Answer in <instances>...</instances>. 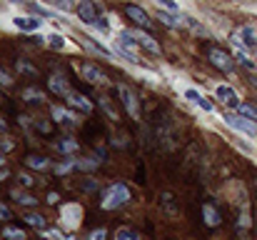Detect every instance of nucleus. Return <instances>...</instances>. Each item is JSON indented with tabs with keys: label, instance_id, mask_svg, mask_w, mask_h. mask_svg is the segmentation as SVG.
<instances>
[{
	"label": "nucleus",
	"instance_id": "obj_1",
	"mask_svg": "<svg viewBox=\"0 0 257 240\" xmlns=\"http://www.w3.org/2000/svg\"><path fill=\"white\" fill-rule=\"evenodd\" d=\"M133 193L125 183H110L105 190H102V200H100V208L102 210H117L122 208L125 203H130Z\"/></svg>",
	"mask_w": 257,
	"mask_h": 240
},
{
	"label": "nucleus",
	"instance_id": "obj_2",
	"mask_svg": "<svg viewBox=\"0 0 257 240\" xmlns=\"http://www.w3.org/2000/svg\"><path fill=\"white\" fill-rule=\"evenodd\" d=\"M232 48L242 50V53H257V30L250 25H242L232 33Z\"/></svg>",
	"mask_w": 257,
	"mask_h": 240
},
{
	"label": "nucleus",
	"instance_id": "obj_3",
	"mask_svg": "<svg viewBox=\"0 0 257 240\" xmlns=\"http://www.w3.org/2000/svg\"><path fill=\"white\" fill-rule=\"evenodd\" d=\"M115 53L120 58H127L130 63H140V45L135 43V38L130 35V30H122L120 38L115 40Z\"/></svg>",
	"mask_w": 257,
	"mask_h": 240
},
{
	"label": "nucleus",
	"instance_id": "obj_4",
	"mask_svg": "<svg viewBox=\"0 0 257 240\" xmlns=\"http://www.w3.org/2000/svg\"><path fill=\"white\" fill-rule=\"evenodd\" d=\"M222 120H225V125L232 128L235 133L247 135V138H257V125L255 123H250V120H245L242 115H237V113H225Z\"/></svg>",
	"mask_w": 257,
	"mask_h": 240
},
{
	"label": "nucleus",
	"instance_id": "obj_5",
	"mask_svg": "<svg viewBox=\"0 0 257 240\" xmlns=\"http://www.w3.org/2000/svg\"><path fill=\"white\" fill-rule=\"evenodd\" d=\"M83 220V208L78 203H65L60 208V223L65 225V230H75Z\"/></svg>",
	"mask_w": 257,
	"mask_h": 240
},
{
	"label": "nucleus",
	"instance_id": "obj_6",
	"mask_svg": "<svg viewBox=\"0 0 257 240\" xmlns=\"http://www.w3.org/2000/svg\"><path fill=\"white\" fill-rule=\"evenodd\" d=\"M117 93H120V100H122L127 115H130L133 120H138V118H140V105H138V95L133 93V88L122 83V85H117Z\"/></svg>",
	"mask_w": 257,
	"mask_h": 240
},
{
	"label": "nucleus",
	"instance_id": "obj_7",
	"mask_svg": "<svg viewBox=\"0 0 257 240\" xmlns=\"http://www.w3.org/2000/svg\"><path fill=\"white\" fill-rule=\"evenodd\" d=\"M207 60H210L217 70H222V73H232V70H235L232 58H230L222 48H210V50H207Z\"/></svg>",
	"mask_w": 257,
	"mask_h": 240
},
{
	"label": "nucleus",
	"instance_id": "obj_8",
	"mask_svg": "<svg viewBox=\"0 0 257 240\" xmlns=\"http://www.w3.org/2000/svg\"><path fill=\"white\" fill-rule=\"evenodd\" d=\"M215 98L222 103V105H227V108H240V95H237V90L232 88V85H227V83H220V85H215Z\"/></svg>",
	"mask_w": 257,
	"mask_h": 240
},
{
	"label": "nucleus",
	"instance_id": "obj_9",
	"mask_svg": "<svg viewBox=\"0 0 257 240\" xmlns=\"http://www.w3.org/2000/svg\"><path fill=\"white\" fill-rule=\"evenodd\" d=\"M80 75H83V80H87L90 85H107V83H110L107 75H105L95 63H85V65L80 68Z\"/></svg>",
	"mask_w": 257,
	"mask_h": 240
},
{
	"label": "nucleus",
	"instance_id": "obj_10",
	"mask_svg": "<svg viewBox=\"0 0 257 240\" xmlns=\"http://www.w3.org/2000/svg\"><path fill=\"white\" fill-rule=\"evenodd\" d=\"M130 35L135 38V43H138L140 48H145V50L153 53V55H160V45L155 43V38H153L150 33H145V30H130Z\"/></svg>",
	"mask_w": 257,
	"mask_h": 240
},
{
	"label": "nucleus",
	"instance_id": "obj_11",
	"mask_svg": "<svg viewBox=\"0 0 257 240\" xmlns=\"http://www.w3.org/2000/svg\"><path fill=\"white\" fill-rule=\"evenodd\" d=\"M125 15L140 28H150V23H153L150 15L145 13V8H140V5H125Z\"/></svg>",
	"mask_w": 257,
	"mask_h": 240
},
{
	"label": "nucleus",
	"instance_id": "obj_12",
	"mask_svg": "<svg viewBox=\"0 0 257 240\" xmlns=\"http://www.w3.org/2000/svg\"><path fill=\"white\" fill-rule=\"evenodd\" d=\"M75 13H78V18H80L85 25H95V20L100 18V15H97V8H95L90 0L78 3V5H75Z\"/></svg>",
	"mask_w": 257,
	"mask_h": 240
},
{
	"label": "nucleus",
	"instance_id": "obj_13",
	"mask_svg": "<svg viewBox=\"0 0 257 240\" xmlns=\"http://www.w3.org/2000/svg\"><path fill=\"white\" fill-rule=\"evenodd\" d=\"M13 23H15L18 30H25V33H35V30L43 28V20L40 18H33V15H15Z\"/></svg>",
	"mask_w": 257,
	"mask_h": 240
},
{
	"label": "nucleus",
	"instance_id": "obj_14",
	"mask_svg": "<svg viewBox=\"0 0 257 240\" xmlns=\"http://www.w3.org/2000/svg\"><path fill=\"white\" fill-rule=\"evenodd\" d=\"M50 115L55 123H63V125H78V115L68 108H60V105H53L50 108Z\"/></svg>",
	"mask_w": 257,
	"mask_h": 240
},
{
	"label": "nucleus",
	"instance_id": "obj_15",
	"mask_svg": "<svg viewBox=\"0 0 257 240\" xmlns=\"http://www.w3.org/2000/svg\"><path fill=\"white\" fill-rule=\"evenodd\" d=\"M65 103H68L70 108L80 110V113H92V103L87 100L83 93H75V90H70V93H68V98H65Z\"/></svg>",
	"mask_w": 257,
	"mask_h": 240
},
{
	"label": "nucleus",
	"instance_id": "obj_16",
	"mask_svg": "<svg viewBox=\"0 0 257 240\" xmlns=\"http://www.w3.org/2000/svg\"><path fill=\"white\" fill-rule=\"evenodd\" d=\"M48 88H50L55 95H63V98H68V93H70V85H68V80L63 78L60 73H53V75L48 78Z\"/></svg>",
	"mask_w": 257,
	"mask_h": 240
},
{
	"label": "nucleus",
	"instance_id": "obj_17",
	"mask_svg": "<svg viewBox=\"0 0 257 240\" xmlns=\"http://www.w3.org/2000/svg\"><path fill=\"white\" fill-rule=\"evenodd\" d=\"M202 220H205V225L217 228L220 220H222V215H220V210H217L212 203H205V205H202Z\"/></svg>",
	"mask_w": 257,
	"mask_h": 240
},
{
	"label": "nucleus",
	"instance_id": "obj_18",
	"mask_svg": "<svg viewBox=\"0 0 257 240\" xmlns=\"http://www.w3.org/2000/svg\"><path fill=\"white\" fill-rule=\"evenodd\" d=\"M45 45L53 48V50H65V48H68V40H65L60 33H48V35H45Z\"/></svg>",
	"mask_w": 257,
	"mask_h": 240
},
{
	"label": "nucleus",
	"instance_id": "obj_19",
	"mask_svg": "<svg viewBox=\"0 0 257 240\" xmlns=\"http://www.w3.org/2000/svg\"><path fill=\"white\" fill-rule=\"evenodd\" d=\"M10 195H13V198H15L20 205H25V208H33V205H38V203H40L38 198H33L30 193H25V190H18V188H15Z\"/></svg>",
	"mask_w": 257,
	"mask_h": 240
},
{
	"label": "nucleus",
	"instance_id": "obj_20",
	"mask_svg": "<svg viewBox=\"0 0 257 240\" xmlns=\"http://www.w3.org/2000/svg\"><path fill=\"white\" fill-rule=\"evenodd\" d=\"M182 25H187L190 30H195V33H200V35H210V30L202 25V23H197V18H192V15H182Z\"/></svg>",
	"mask_w": 257,
	"mask_h": 240
},
{
	"label": "nucleus",
	"instance_id": "obj_21",
	"mask_svg": "<svg viewBox=\"0 0 257 240\" xmlns=\"http://www.w3.org/2000/svg\"><path fill=\"white\" fill-rule=\"evenodd\" d=\"M23 100H28V103H45V93L40 88H25L23 90Z\"/></svg>",
	"mask_w": 257,
	"mask_h": 240
},
{
	"label": "nucleus",
	"instance_id": "obj_22",
	"mask_svg": "<svg viewBox=\"0 0 257 240\" xmlns=\"http://www.w3.org/2000/svg\"><path fill=\"white\" fill-rule=\"evenodd\" d=\"M58 150H60V153H65V155H75V153L80 150V145H78L73 138H63V140L58 143Z\"/></svg>",
	"mask_w": 257,
	"mask_h": 240
},
{
	"label": "nucleus",
	"instance_id": "obj_23",
	"mask_svg": "<svg viewBox=\"0 0 257 240\" xmlns=\"http://www.w3.org/2000/svg\"><path fill=\"white\" fill-rule=\"evenodd\" d=\"M235 113H237V115H242L245 120H250V123H255L257 125V108L247 105V103H240V108H237Z\"/></svg>",
	"mask_w": 257,
	"mask_h": 240
},
{
	"label": "nucleus",
	"instance_id": "obj_24",
	"mask_svg": "<svg viewBox=\"0 0 257 240\" xmlns=\"http://www.w3.org/2000/svg\"><path fill=\"white\" fill-rule=\"evenodd\" d=\"M25 165L28 168H33V170H48V158H43V155H28L25 158Z\"/></svg>",
	"mask_w": 257,
	"mask_h": 240
},
{
	"label": "nucleus",
	"instance_id": "obj_25",
	"mask_svg": "<svg viewBox=\"0 0 257 240\" xmlns=\"http://www.w3.org/2000/svg\"><path fill=\"white\" fill-rule=\"evenodd\" d=\"M25 223L38 228V230H45V225H48V220L43 215H38V213H25Z\"/></svg>",
	"mask_w": 257,
	"mask_h": 240
},
{
	"label": "nucleus",
	"instance_id": "obj_26",
	"mask_svg": "<svg viewBox=\"0 0 257 240\" xmlns=\"http://www.w3.org/2000/svg\"><path fill=\"white\" fill-rule=\"evenodd\" d=\"M250 210H247V203L242 205V210H240V220H237V230L240 233H247V228H250Z\"/></svg>",
	"mask_w": 257,
	"mask_h": 240
},
{
	"label": "nucleus",
	"instance_id": "obj_27",
	"mask_svg": "<svg viewBox=\"0 0 257 240\" xmlns=\"http://www.w3.org/2000/svg\"><path fill=\"white\" fill-rule=\"evenodd\" d=\"M115 240H143V238H140V233L133 230V228H117Z\"/></svg>",
	"mask_w": 257,
	"mask_h": 240
},
{
	"label": "nucleus",
	"instance_id": "obj_28",
	"mask_svg": "<svg viewBox=\"0 0 257 240\" xmlns=\"http://www.w3.org/2000/svg\"><path fill=\"white\" fill-rule=\"evenodd\" d=\"M182 95H185V100H190L192 105H200V100L205 98L197 88H185V90H182Z\"/></svg>",
	"mask_w": 257,
	"mask_h": 240
},
{
	"label": "nucleus",
	"instance_id": "obj_29",
	"mask_svg": "<svg viewBox=\"0 0 257 240\" xmlns=\"http://www.w3.org/2000/svg\"><path fill=\"white\" fill-rule=\"evenodd\" d=\"M75 168H78V160L65 158V163L55 165V173H58V175H65V173H70V170H75Z\"/></svg>",
	"mask_w": 257,
	"mask_h": 240
},
{
	"label": "nucleus",
	"instance_id": "obj_30",
	"mask_svg": "<svg viewBox=\"0 0 257 240\" xmlns=\"http://www.w3.org/2000/svg\"><path fill=\"white\" fill-rule=\"evenodd\" d=\"M3 238L5 240H25V233H23L20 228H10V225H8V228L3 230Z\"/></svg>",
	"mask_w": 257,
	"mask_h": 240
},
{
	"label": "nucleus",
	"instance_id": "obj_31",
	"mask_svg": "<svg viewBox=\"0 0 257 240\" xmlns=\"http://www.w3.org/2000/svg\"><path fill=\"white\" fill-rule=\"evenodd\" d=\"M158 8H160V10H168L172 15H180V5L172 3V0H158Z\"/></svg>",
	"mask_w": 257,
	"mask_h": 240
},
{
	"label": "nucleus",
	"instance_id": "obj_32",
	"mask_svg": "<svg viewBox=\"0 0 257 240\" xmlns=\"http://www.w3.org/2000/svg\"><path fill=\"white\" fill-rule=\"evenodd\" d=\"M92 28H95L97 33H102V35H110V23H107V18H97Z\"/></svg>",
	"mask_w": 257,
	"mask_h": 240
},
{
	"label": "nucleus",
	"instance_id": "obj_33",
	"mask_svg": "<svg viewBox=\"0 0 257 240\" xmlns=\"http://www.w3.org/2000/svg\"><path fill=\"white\" fill-rule=\"evenodd\" d=\"M100 165V160L97 158H87V160H78V168L80 170H95Z\"/></svg>",
	"mask_w": 257,
	"mask_h": 240
},
{
	"label": "nucleus",
	"instance_id": "obj_34",
	"mask_svg": "<svg viewBox=\"0 0 257 240\" xmlns=\"http://www.w3.org/2000/svg\"><path fill=\"white\" fill-rule=\"evenodd\" d=\"M15 65H18V70H20V73H28V75H38V70H35V68H33L30 63H23V60H18Z\"/></svg>",
	"mask_w": 257,
	"mask_h": 240
},
{
	"label": "nucleus",
	"instance_id": "obj_35",
	"mask_svg": "<svg viewBox=\"0 0 257 240\" xmlns=\"http://www.w3.org/2000/svg\"><path fill=\"white\" fill-rule=\"evenodd\" d=\"M87 240H107V230H105V228H95V230L87 235Z\"/></svg>",
	"mask_w": 257,
	"mask_h": 240
},
{
	"label": "nucleus",
	"instance_id": "obj_36",
	"mask_svg": "<svg viewBox=\"0 0 257 240\" xmlns=\"http://www.w3.org/2000/svg\"><path fill=\"white\" fill-rule=\"evenodd\" d=\"M73 8H75V5L68 3V0H65V3H55V10H60V13H70Z\"/></svg>",
	"mask_w": 257,
	"mask_h": 240
},
{
	"label": "nucleus",
	"instance_id": "obj_37",
	"mask_svg": "<svg viewBox=\"0 0 257 240\" xmlns=\"http://www.w3.org/2000/svg\"><path fill=\"white\" fill-rule=\"evenodd\" d=\"M10 218H13V213H10V208L0 203V220H10Z\"/></svg>",
	"mask_w": 257,
	"mask_h": 240
},
{
	"label": "nucleus",
	"instance_id": "obj_38",
	"mask_svg": "<svg viewBox=\"0 0 257 240\" xmlns=\"http://www.w3.org/2000/svg\"><path fill=\"white\" fill-rule=\"evenodd\" d=\"M0 85H5V88H10V85H13V78H10L5 70H0Z\"/></svg>",
	"mask_w": 257,
	"mask_h": 240
},
{
	"label": "nucleus",
	"instance_id": "obj_39",
	"mask_svg": "<svg viewBox=\"0 0 257 240\" xmlns=\"http://www.w3.org/2000/svg\"><path fill=\"white\" fill-rule=\"evenodd\" d=\"M35 128H38L40 133H45V135L50 133V123H43V120H38V123H35Z\"/></svg>",
	"mask_w": 257,
	"mask_h": 240
},
{
	"label": "nucleus",
	"instance_id": "obj_40",
	"mask_svg": "<svg viewBox=\"0 0 257 240\" xmlns=\"http://www.w3.org/2000/svg\"><path fill=\"white\" fill-rule=\"evenodd\" d=\"M18 178H20V183H23V185H25V188H30V185H33V183H35V180H33V178H30V175H25V173H20V175H18Z\"/></svg>",
	"mask_w": 257,
	"mask_h": 240
},
{
	"label": "nucleus",
	"instance_id": "obj_41",
	"mask_svg": "<svg viewBox=\"0 0 257 240\" xmlns=\"http://www.w3.org/2000/svg\"><path fill=\"white\" fill-rule=\"evenodd\" d=\"M58 200H60L58 193H48V200H45V203H48V205H58Z\"/></svg>",
	"mask_w": 257,
	"mask_h": 240
},
{
	"label": "nucleus",
	"instance_id": "obj_42",
	"mask_svg": "<svg viewBox=\"0 0 257 240\" xmlns=\"http://www.w3.org/2000/svg\"><path fill=\"white\" fill-rule=\"evenodd\" d=\"M0 150H13V143H10V140H3V143H0Z\"/></svg>",
	"mask_w": 257,
	"mask_h": 240
},
{
	"label": "nucleus",
	"instance_id": "obj_43",
	"mask_svg": "<svg viewBox=\"0 0 257 240\" xmlns=\"http://www.w3.org/2000/svg\"><path fill=\"white\" fill-rule=\"evenodd\" d=\"M0 180H8V168H0Z\"/></svg>",
	"mask_w": 257,
	"mask_h": 240
},
{
	"label": "nucleus",
	"instance_id": "obj_44",
	"mask_svg": "<svg viewBox=\"0 0 257 240\" xmlns=\"http://www.w3.org/2000/svg\"><path fill=\"white\" fill-rule=\"evenodd\" d=\"M237 240H250V238H247V233H240V238Z\"/></svg>",
	"mask_w": 257,
	"mask_h": 240
},
{
	"label": "nucleus",
	"instance_id": "obj_45",
	"mask_svg": "<svg viewBox=\"0 0 257 240\" xmlns=\"http://www.w3.org/2000/svg\"><path fill=\"white\" fill-rule=\"evenodd\" d=\"M0 168H5V158H3V153H0Z\"/></svg>",
	"mask_w": 257,
	"mask_h": 240
},
{
	"label": "nucleus",
	"instance_id": "obj_46",
	"mask_svg": "<svg viewBox=\"0 0 257 240\" xmlns=\"http://www.w3.org/2000/svg\"><path fill=\"white\" fill-rule=\"evenodd\" d=\"M3 130H5V123H3V118H0V133H3Z\"/></svg>",
	"mask_w": 257,
	"mask_h": 240
},
{
	"label": "nucleus",
	"instance_id": "obj_47",
	"mask_svg": "<svg viewBox=\"0 0 257 240\" xmlns=\"http://www.w3.org/2000/svg\"><path fill=\"white\" fill-rule=\"evenodd\" d=\"M65 240H75V238H73V235H65Z\"/></svg>",
	"mask_w": 257,
	"mask_h": 240
},
{
	"label": "nucleus",
	"instance_id": "obj_48",
	"mask_svg": "<svg viewBox=\"0 0 257 240\" xmlns=\"http://www.w3.org/2000/svg\"><path fill=\"white\" fill-rule=\"evenodd\" d=\"M0 103H3V95H0Z\"/></svg>",
	"mask_w": 257,
	"mask_h": 240
}]
</instances>
